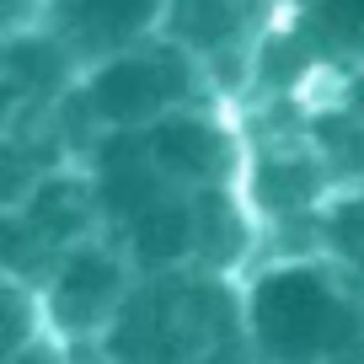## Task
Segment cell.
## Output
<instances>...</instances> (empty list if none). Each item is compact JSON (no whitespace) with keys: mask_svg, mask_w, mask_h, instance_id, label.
<instances>
[{"mask_svg":"<svg viewBox=\"0 0 364 364\" xmlns=\"http://www.w3.org/2000/svg\"><path fill=\"white\" fill-rule=\"evenodd\" d=\"M338 247H348V252H359L364 257V209H348V215H338Z\"/></svg>","mask_w":364,"mask_h":364,"instance_id":"11","label":"cell"},{"mask_svg":"<svg viewBox=\"0 0 364 364\" xmlns=\"http://www.w3.org/2000/svg\"><path fill=\"white\" fill-rule=\"evenodd\" d=\"M311 188H316V177H311V166H300V161H279V166L257 171V193H262V204H273V209L300 204Z\"/></svg>","mask_w":364,"mask_h":364,"instance_id":"8","label":"cell"},{"mask_svg":"<svg viewBox=\"0 0 364 364\" xmlns=\"http://www.w3.org/2000/svg\"><path fill=\"white\" fill-rule=\"evenodd\" d=\"M134 241H139V252L145 257H171V252H182L188 247V215L182 209H156V215H145L134 225Z\"/></svg>","mask_w":364,"mask_h":364,"instance_id":"7","label":"cell"},{"mask_svg":"<svg viewBox=\"0 0 364 364\" xmlns=\"http://www.w3.org/2000/svg\"><path fill=\"white\" fill-rule=\"evenodd\" d=\"M257 327L279 359H311V353L343 348V332L353 316L311 279V273H284L262 284L257 295Z\"/></svg>","mask_w":364,"mask_h":364,"instance_id":"1","label":"cell"},{"mask_svg":"<svg viewBox=\"0 0 364 364\" xmlns=\"http://www.w3.org/2000/svg\"><path fill=\"white\" fill-rule=\"evenodd\" d=\"M113 284H118V273L107 257H75L65 284H59V321H70V327L91 321L102 311V300L113 295Z\"/></svg>","mask_w":364,"mask_h":364,"instance_id":"3","label":"cell"},{"mask_svg":"<svg viewBox=\"0 0 364 364\" xmlns=\"http://www.w3.org/2000/svg\"><path fill=\"white\" fill-rule=\"evenodd\" d=\"M156 156L182 177H204V171L220 166V139L204 124H166L156 134Z\"/></svg>","mask_w":364,"mask_h":364,"instance_id":"4","label":"cell"},{"mask_svg":"<svg viewBox=\"0 0 364 364\" xmlns=\"http://www.w3.org/2000/svg\"><path fill=\"white\" fill-rule=\"evenodd\" d=\"M321 27L338 43H364V0H321Z\"/></svg>","mask_w":364,"mask_h":364,"instance_id":"9","label":"cell"},{"mask_svg":"<svg viewBox=\"0 0 364 364\" xmlns=\"http://www.w3.org/2000/svg\"><path fill=\"white\" fill-rule=\"evenodd\" d=\"M166 97V80L156 75V65H113L102 80H97V107H102L107 118H118V124H129V118H145L150 107Z\"/></svg>","mask_w":364,"mask_h":364,"instance_id":"2","label":"cell"},{"mask_svg":"<svg viewBox=\"0 0 364 364\" xmlns=\"http://www.w3.org/2000/svg\"><path fill=\"white\" fill-rule=\"evenodd\" d=\"M177 33L193 43H215L236 33V11L230 0H177Z\"/></svg>","mask_w":364,"mask_h":364,"instance_id":"6","label":"cell"},{"mask_svg":"<svg viewBox=\"0 0 364 364\" xmlns=\"http://www.w3.org/2000/svg\"><path fill=\"white\" fill-rule=\"evenodd\" d=\"M150 16V0H80L75 6V33L91 43H118Z\"/></svg>","mask_w":364,"mask_h":364,"instance_id":"5","label":"cell"},{"mask_svg":"<svg viewBox=\"0 0 364 364\" xmlns=\"http://www.w3.org/2000/svg\"><path fill=\"white\" fill-rule=\"evenodd\" d=\"M321 145H332L348 166H364V129H353V124H338V118H321Z\"/></svg>","mask_w":364,"mask_h":364,"instance_id":"10","label":"cell"}]
</instances>
